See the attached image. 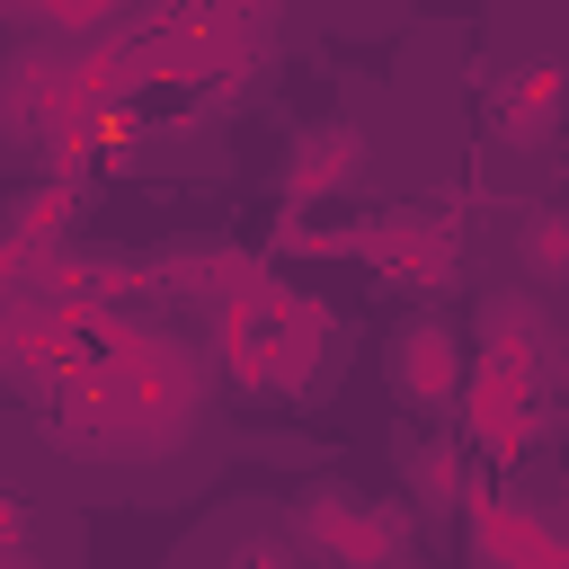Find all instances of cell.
<instances>
[{
  "instance_id": "1",
  "label": "cell",
  "mask_w": 569,
  "mask_h": 569,
  "mask_svg": "<svg viewBox=\"0 0 569 569\" xmlns=\"http://www.w3.org/2000/svg\"><path fill=\"white\" fill-rule=\"evenodd\" d=\"M391 382H400V400H418V409H445V400L462 391V347H453V329H436V320H409V329L391 338Z\"/></svg>"
},
{
  "instance_id": "2",
  "label": "cell",
  "mask_w": 569,
  "mask_h": 569,
  "mask_svg": "<svg viewBox=\"0 0 569 569\" xmlns=\"http://www.w3.org/2000/svg\"><path fill=\"white\" fill-rule=\"evenodd\" d=\"M480 347H489L480 365H489L498 382H525V373H533V356H542L551 338H542V320H533L525 302H489V311H480Z\"/></svg>"
},
{
  "instance_id": "3",
  "label": "cell",
  "mask_w": 569,
  "mask_h": 569,
  "mask_svg": "<svg viewBox=\"0 0 569 569\" xmlns=\"http://www.w3.org/2000/svg\"><path fill=\"white\" fill-rule=\"evenodd\" d=\"M525 418H533V409H525V382H498V373H489V382L471 391V436H480V445H498V453H516V445L533 436Z\"/></svg>"
},
{
  "instance_id": "4",
  "label": "cell",
  "mask_w": 569,
  "mask_h": 569,
  "mask_svg": "<svg viewBox=\"0 0 569 569\" xmlns=\"http://www.w3.org/2000/svg\"><path fill=\"white\" fill-rule=\"evenodd\" d=\"M525 258H533L542 276H569V213H542V222L525 231Z\"/></svg>"
}]
</instances>
